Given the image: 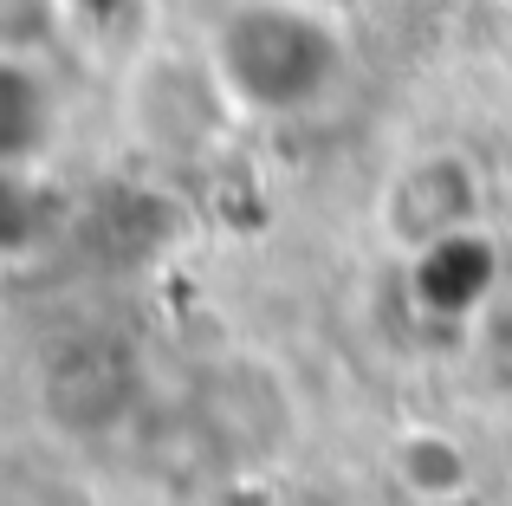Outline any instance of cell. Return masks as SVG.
Segmentation results:
<instances>
[{
  "label": "cell",
  "instance_id": "cell-8",
  "mask_svg": "<svg viewBox=\"0 0 512 506\" xmlns=\"http://www.w3.org/2000/svg\"><path fill=\"white\" fill-rule=\"evenodd\" d=\"M46 195L33 189L26 163H0V260L7 253H33L46 241Z\"/></svg>",
  "mask_w": 512,
  "mask_h": 506
},
{
  "label": "cell",
  "instance_id": "cell-2",
  "mask_svg": "<svg viewBox=\"0 0 512 506\" xmlns=\"http://www.w3.org/2000/svg\"><path fill=\"white\" fill-rule=\"evenodd\" d=\"M240 104L221 85L208 46H143L124 65V124L156 163H208L227 143Z\"/></svg>",
  "mask_w": 512,
  "mask_h": 506
},
{
  "label": "cell",
  "instance_id": "cell-3",
  "mask_svg": "<svg viewBox=\"0 0 512 506\" xmlns=\"http://www.w3.org/2000/svg\"><path fill=\"white\" fill-rule=\"evenodd\" d=\"M480 215H487V176L467 150H415L409 163L389 169L383 195H376V228L402 260L454 241V234H474Z\"/></svg>",
  "mask_w": 512,
  "mask_h": 506
},
{
  "label": "cell",
  "instance_id": "cell-9",
  "mask_svg": "<svg viewBox=\"0 0 512 506\" xmlns=\"http://www.w3.org/2000/svg\"><path fill=\"white\" fill-rule=\"evenodd\" d=\"M65 33V0H0V52L7 59H46Z\"/></svg>",
  "mask_w": 512,
  "mask_h": 506
},
{
  "label": "cell",
  "instance_id": "cell-5",
  "mask_svg": "<svg viewBox=\"0 0 512 506\" xmlns=\"http://www.w3.org/2000/svg\"><path fill=\"white\" fill-rule=\"evenodd\" d=\"M409 266H415V305L428 318H474L487 305L493 279H500V247L487 241V228H474L415 253Z\"/></svg>",
  "mask_w": 512,
  "mask_h": 506
},
{
  "label": "cell",
  "instance_id": "cell-4",
  "mask_svg": "<svg viewBox=\"0 0 512 506\" xmlns=\"http://www.w3.org/2000/svg\"><path fill=\"white\" fill-rule=\"evenodd\" d=\"M130 351L104 331H72V338L46 344V364H39V396H46V416L59 429L98 435L111 422H124L130 409Z\"/></svg>",
  "mask_w": 512,
  "mask_h": 506
},
{
  "label": "cell",
  "instance_id": "cell-7",
  "mask_svg": "<svg viewBox=\"0 0 512 506\" xmlns=\"http://www.w3.org/2000/svg\"><path fill=\"white\" fill-rule=\"evenodd\" d=\"M52 91L33 59H7L0 52V163H33L52 143Z\"/></svg>",
  "mask_w": 512,
  "mask_h": 506
},
{
  "label": "cell",
  "instance_id": "cell-6",
  "mask_svg": "<svg viewBox=\"0 0 512 506\" xmlns=\"http://www.w3.org/2000/svg\"><path fill=\"white\" fill-rule=\"evenodd\" d=\"M389 468H396V487L415 506H461L480 487L474 448L448 429H409L396 442V455H389Z\"/></svg>",
  "mask_w": 512,
  "mask_h": 506
},
{
  "label": "cell",
  "instance_id": "cell-1",
  "mask_svg": "<svg viewBox=\"0 0 512 506\" xmlns=\"http://www.w3.org/2000/svg\"><path fill=\"white\" fill-rule=\"evenodd\" d=\"M208 59L240 117H312L350 78V39L312 0H234L208 33Z\"/></svg>",
  "mask_w": 512,
  "mask_h": 506
},
{
  "label": "cell",
  "instance_id": "cell-10",
  "mask_svg": "<svg viewBox=\"0 0 512 506\" xmlns=\"http://www.w3.org/2000/svg\"><path fill=\"white\" fill-rule=\"evenodd\" d=\"M500 182H506V195H512V130H506V143H500Z\"/></svg>",
  "mask_w": 512,
  "mask_h": 506
}]
</instances>
